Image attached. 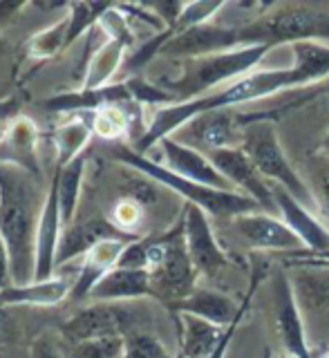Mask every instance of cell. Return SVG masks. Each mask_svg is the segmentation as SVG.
<instances>
[{"label": "cell", "instance_id": "6da1fadb", "mask_svg": "<svg viewBox=\"0 0 329 358\" xmlns=\"http://www.w3.org/2000/svg\"><path fill=\"white\" fill-rule=\"evenodd\" d=\"M291 52H293L291 67H282V70H258L200 99L155 108L148 121V128H146L144 137L132 150L146 155L153 145L173 137L179 128H184L188 121L204 115V112L229 110L233 106L248 103V101H260L271 94L285 92V90L318 83L329 76V45L296 43L291 45Z\"/></svg>", "mask_w": 329, "mask_h": 358}, {"label": "cell", "instance_id": "7a4b0ae2", "mask_svg": "<svg viewBox=\"0 0 329 358\" xmlns=\"http://www.w3.org/2000/svg\"><path fill=\"white\" fill-rule=\"evenodd\" d=\"M45 199L48 188L41 175L0 162V235L9 251L14 285L34 282L36 231Z\"/></svg>", "mask_w": 329, "mask_h": 358}, {"label": "cell", "instance_id": "3957f363", "mask_svg": "<svg viewBox=\"0 0 329 358\" xmlns=\"http://www.w3.org/2000/svg\"><path fill=\"white\" fill-rule=\"evenodd\" d=\"M231 52L255 45H296L323 43L329 45V5L280 3L271 5L260 18L229 27Z\"/></svg>", "mask_w": 329, "mask_h": 358}, {"label": "cell", "instance_id": "277c9868", "mask_svg": "<svg viewBox=\"0 0 329 358\" xmlns=\"http://www.w3.org/2000/svg\"><path fill=\"white\" fill-rule=\"evenodd\" d=\"M112 155L117 157L119 162L130 166L132 171H137L153 179L155 184H162L170 190H175L177 195L186 199V204H195L202 210H206L209 215L215 217H242L248 213H258L262 210L255 199L246 197L240 190H218V188H209L195 182H188V179L175 175L173 171H168L166 166L157 164L148 159L146 155H139L137 150L128 148V145L121 143H112Z\"/></svg>", "mask_w": 329, "mask_h": 358}, {"label": "cell", "instance_id": "5b68a950", "mask_svg": "<svg viewBox=\"0 0 329 358\" xmlns=\"http://www.w3.org/2000/svg\"><path fill=\"white\" fill-rule=\"evenodd\" d=\"M271 50L274 48H269V45H255V48H242L184 61L181 74L177 78L164 81L162 87L175 96L177 103L200 99L237 81V78L251 74L253 67L262 63V59Z\"/></svg>", "mask_w": 329, "mask_h": 358}, {"label": "cell", "instance_id": "8992f818", "mask_svg": "<svg viewBox=\"0 0 329 358\" xmlns=\"http://www.w3.org/2000/svg\"><path fill=\"white\" fill-rule=\"evenodd\" d=\"M148 273L153 282V298L175 305L195 291V266H192L186 240L184 222L168 231L164 238L148 242Z\"/></svg>", "mask_w": 329, "mask_h": 358}, {"label": "cell", "instance_id": "52a82bcc", "mask_svg": "<svg viewBox=\"0 0 329 358\" xmlns=\"http://www.w3.org/2000/svg\"><path fill=\"white\" fill-rule=\"evenodd\" d=\"M242 150L251 157V162L255 164L260 175L269 184L285 188L293 199H298L309 210L316 208V197L312 195L309 186L302 182V177L289 164L287 155L278 141V132L274 128V123L260 119H251V123H246V128L242 132Z\"/></svg>", "mask_w": 329, "mask_h": 358}, {"label": "cell", "instance_id": "ba28073f", "mask_svg": "<svg viewBox=\"0 0 329 358\" xmlns=\"http://www.w3.org/2000/svg\"><path fill=\"white\" fill-rule=\"evenodd\" d=\"M61 329L74 347L108 336H126L137 331V309L132 302H92L76 311Z\"/></svg>", "mask_w": 329, "mask_h": 358}, {"label": "cell", "instance_id": "9c48e42d", "mask_svg": "<svg viewBox=\"0 0 329 358\" xmlns=\"http://www.w3.org/2000/svg\"><path fill=\"white\" fill-rule=\"evenodd\" d=\"M206 157L211 159V164L226 177V182H229L235 190L244 193L246 197L255 199L265 213L278 210L271 184L260 175L255 164L251 162V157H248L242 148L213 150Z\"/></svg>", "mask_w": 329, "mask_h": 358}, {"label": "cell", "instance_id": "30bf717a", "mask_svg": "<svg viewBox=\"0 0 329 358\" xmlns=\"http://www.w3.org/2000/svg\"><path fill=\"white\" fill-rule=\"evenodd\" d=\"M184 240L186 251L197 275L204 278H218L226 268V253L215 240V233L211 229L209 213L202 210L195 204L184 206Z\"/></svg>", "mask_w": 329, "mask_h": 358}, {"label": "cell", "instance_id": "8fae6325", "mask_svg": "<svg viewBox=\"0 0 329 358\" xmlns=\"http://www.w3.org/2000/svg\"><path fill=\"white\" fill-rule=\"evenodd\" d=\"M244 128L246 126H237V119L229 110H213L188 121L184 128H179L173 134V139L200 152L206 150L209 155L222 148H237Z\"/></svg>", "mask_w": 329, "mask_h": 358}, {"label": "cell", "instance_id": "7c38bea8", "mask_svg": "<svg viewBox=\"0 0 329 358\" xmlns=\"http://www.w3.org/2000/svg\"><path fill=\"white\" fill-rule=\"evenodd\" d=\"M260 280H262V275L258 273L251 280V287H248L246 296L242 298L240 305H235L229 296H224V294H220V291H215V289L197 287L190 296L175 302V305H170V309H173L175 313H190V316L202 318V320L213 322V324H218V327L226 329L229 324H233L237 318H240L242 313H246L248 305H251V298L255 294V289L260 285Z\"/></svg>", "mask_w": 329, "mask_h": 358}, {"label": "cell", "instance_id": "4fadbf2b", "mask_svg": "<svg viewBox=\"0 0 329 358\" xmlns=\"http://www.w3.org/2000/svg\"><path fill=\"white\" fill-rule=\"evenodd\" d=\"M274 305L278 334L287 354L293 358H314L307 345V331H304L296 291H293L291 278L285 271H278V275L274 278Z\"/></svg>", "mask_w": 329, "mask_h": 358}, {"label": "cell", "instance_id": "5bb4252c", "mask_svg": "<svg viewBox=\"0 0 329 358\" xmlns=\"http://www.w3.org/2000/svg\"><path fill=\"white\" fill-rule=\"evenodd\" d=\"M160 148L164 152L166 168L173 171L175 175L188 179V182H195L209 188H218V190H235L226 177L211 164L206 152H200L195 148H190L186 143H179L173 137H168L160 141Z\"/></svg>", "mask_w": 329, "mask_h": 358}, {"label": "cell", "instance_id": "9a60e30c", "mask_svg": "<svg viewBox=\"0 0 329 358\" xmlns=\"http://www.w3.org/2000/svg\"><path fill=\"white\" fill-rule=\"evenodd\" d=\"M61 235H63V222H61L59 188H56V173H54L36 231V273H34V282H45V280L54 278Z\"/></svg>", "mask_w": 329, "mask_h": 358}, {"label": "cell", "instance_id": "2e32d148", "mask_svg": "<svg viewBox=\"0 0 329 358\" xmlns=\"http://www.w3.org/2000/svg\"><path fill=\"white\" fill-rule=\"evenodd\" d=\"M235 231L260 251H300L304 249L298 235L285 222L269 215L265 210L248 213V215L233 220Z\"/></svg>", "mask_w": 329, "mask_h": 358}, {"label": "cell", "instance_id": "e0dca14e", "mask_svg": "<svg viewBox=\"0 0 329 358\" xmlns=\"http://www.w3.org/2000/svg\"><path fill=\"white\" fill-rule=\"evenodd\" d=\"M130 242H134V238H106V240H101L94 249H90L74 266V271L78 275H76V285L70 298L76 302L88 300L99 280L108 275L112 268H117L121 255L126 253Z\"/></svg>", "mask_w": 329, "mask_h": 358}, {"label": "cell", "instance_id": "ac0fdd59", "mask_svg": "<svg viewBox=\"0 0 329 358\" xmlns=\"http://www.w3.org/2000/svg\"><path fill=\"white\" fill-rule=\"evenodd\" d=\"M271 190H274V199L282 222L298 235L302 246H307L314 253H329V231L312 215V210L302 206L298 199H293L285 188L271 184Z\"/></svg>", "mask_w": 329, "mask_h": 358}, {"label": "cell", "instance_id": "d6986e66", "mask_svg": "<svg viewBox=\"0 0 329 358\" xmlns=\"http://www.w3.org/2000/svg\"><path fill=\"white\" fill-rule=\"evenodd\" d=\"M76 271H61L45 282H29V285H11L0 289V307L7 305H36V307H52L59 305L65 298L72 296L76 285Z\"/></svg>", "mask_w": 329, "mask_h": 358}, {"label": "cell", "instance_id": "ffe728a7", "mask_svg": "<svg viewBox=\"0 0 329 358\" xmlns=\"http://www.w3.org/2000/svg\"><path fill=\"white\" fill-rule=\"evenodd\" d=\"M0 162L14 164L41 175L38 166V130L34 121L27 117H14L7 126L5 134L0 139Z\"/></svg>", "mask_w": 329, "mask_h": 358}, {"label": "cell", "instance_id": "44dd1931", "mask_svg": "<svg viewBox=\"0 0 329 358\" xmlns=\"http://www.w3.org/2000/svg\"><path fill=\"white\" fill-rule=\"evenodd\" d=\"M153 298L150 273L144 268H112L92 289L88 302H134Z\"/></svg>", "mask_w": 329, "mask_h": 358}, {"label": "cell", "instance_id": "7402d4cb", "mask_svg": "<svg viewBox=\"0 0 329 358\" xmlns=\"http://www.w3.org/2000/svg\"><path fill=\"white\" fill-rule=\"evenodd\" d=\"M106 238H128V235L119 233L115 227H110V224L99 222V220L74 222L70 229H63L59 255H56V268L78 262L90 249H94V246Z\"/></svg>", "mask_w": 329, "mask_h": 358}, {"label": "cell", "instance_id": "603a6c76", "mask_svg": "<svg viewBox=\"0 0 329 358\" xmlns=\"http://www.w3.org/2000/svg\"><path fill=\"white\" fill-rule=\"evenodd\" d=\"M177 318L181 327L179 354L184 358H211L215 350L220 347L226 329L202 318L190 316V313H177Z\"/></svg>", "mask_w": 329, "mask_h": 358}, {"label": "cell", "instance_id": "cb8c5ba5", "mask_svg": "<svg viewBox=\"0 0 329 358\" xmlns=\"http://www.w3.org/2000/svg\"><path fill=\"white\" fill-rule=\"evenodd\" d=\"M128 50L130 48L126 43L108 38L92 56H90L88 72H85V78L78 90H101V87L110 85L112 76L117 74L123 59H126Z\"/></svg>", "mask_w": 329, "mask_h": 358}, {"label": "cell", "instance_id": "d4e9b609", "mask_svg": "<svg viewBox=\"0 0 329 358\" xmlns=\"http://www.w3.org/2000/svg\"><path fill=\"white\" fill-rule=\"evenodd\" d=\"M85 159L88 157L81 155L67 166L56 168V188H59V206H61L63 229H70L76 222V208H78V199H81V188H83Z\"/></svg>", "mask_w": 329, "mask_h": 358}, {"label": "cell", "instance_id": "484cf974", "mask_svg": "<svg viewBox=\"0 0 329 358\" xmlns=\"http://www.w3.org/2000/svg\"><path fill=\"white\" fill-rule=\"evenodd\" d=\"M92 126L81 119L65 121L54 130V148H56V166L63 168L76 157L85 155V148L92 141Z\"/></svg>", "mask_w": 329, "mask_h": 358}, {"label": "cell", "instance_id": "4316f807", "mask_svg": "<svg viewBox=\"0 0 329 358\" xmlns=\"http://www.w3.org/2000/svg\"><path fill=\"white\" fill-rule=\"evenodd\" d=\"M70 25H72V18H70V5H67V9L52 22V25L43 27L29 38L27 52L31 59L48 61V59H54L61 50H65L67 36H70Z\"/></svg>", "mask_w": 329, "mask_h": 358}, {"label": "cell", "instance_id": "83f0119b", "mask_svg": "<svg viewBox=\"0 0 329 358\" xmlns=\"http://www.w3.org/2000/svg\"><path fill=\"white\" fill-rule=\"evenodd\" d=\"M293 291H296L298 305L304 302L312 311L329 313V271H312V268H300L291 280Z\"/></svg>", "mask_w": 329, "mask_h": 358}, {"label": "cell", "instance_id": "f1b7e54d", "mask_svg": "<svg viewBox=\"0 0 329 358\" xmlns=\"http://www.w3.org/2000/svg\"><path fill=\"white\" fill-rule=\"evenodd\" d=\"M126 106L128 103H121V106L110 103V106H104L97 112H92V121H90V126H92V132L99 139L117 143V139H121L123 134L128 132L130 115H128Z\"/></svg>", "mask_w": 329, "mask_h": 358}, {"label": "cell", "instance_id": "f546056e", "mask_svg": "<svg viewBox=\"0 0 329 358\" xmlns=\"http://www.w3.org/2000/svg\"><path fill=\"white\" fill-rule=\"evenodd\" d=\"M123 358H175L166 345L148 331H130L123 336Z\"/></svg>", "mask_w": 329, "mask_h": 358}, {"label": "cell", "instance_id": "4dcf8cb0", "mask_svg": "<svg viewBox=\"0 0 329 358\" xmlns=\"http://www.w3.org/2000/svg\"><path fill=\"white\" fill-rule=\"evenodd\" d=\"M144 204H139L137 199L132 197H121L119 201H115V206L110 210V220L112 227H115L119 233L128 235V238H134L144 222Z\"/></svg>", "mask_w": 329, "mask_h": 358}, {"label": "cell", "instance_id": "1f68e13d", "mask_svg": "<svg viewBox=\"0 0 329 358\" xmlns=\"http://www.w3.org/2000/svg\"><path fill=\"white\" fill-rule=\"evenodd\" d=\"M74 358H123V336H108L76 345Z\"/></svg>", "mask_w": 329, "mask_h": 358}, {"label": "cell", "instance_id": "d6a6232c", "mask_svg": "<svg viewBox=\"0 0 329 358\" xmlns=\"http://www.w3.org/2000/svg\"><path fill=\"white\" fill-rule=\"evenodd\" d=\"M31 358H65L59 343L52 336H41V338L31 345Z\"/></svg>", "mask_w": 329, "mask_h": 358}, {"label": "cell", "instance_id": "836d02e7", "mask_svg": "<svg viewBox=\"0 0 329 358\" xmlns=\"http://www.w3.org/2000/svg\"><path fill=\"white\" fill-rule=\"evenodd\" d=\"M25 7H29V5L27 3H0V34L14 25L16 16Z\"/></svg>", "mask_w": 329, "mask_h": 358}, {"label": "cell", "instance_id": "e575fe53", "mask_svg": "<svg viewBox=\"0 0 329 358\" xmlns=\"http://www.w3.org/2000/svg\"><path fill=\"white\" fill-rule=\"evenodd\" d=\"M14 285L11 280V260H9V251H7V244L0 235V289H7Z\"/></svg>", "mask_w": 329, "mask_h": 358}, {"label": "cell", "instance_id": "d590c367", "mask_svg": "<svg viewBox=\"0 0 329 358\" xmlns=\"http://www.w3.org/2000/svg\"><path fill=\"white\" fill-rule=\"evenodd\" d=\"M242 318H244V313H242V316L237 318L233 324H229V327H226V331H224V336H222V343H220V347L215 350V354H213L211 358H226V352H229V345H231V341H233V336H235L237 327H240Z\"/></svg>", "mask_w": 329, "mask_h": 358}, {"label": "cell", "instance_id": "8d00e7d4", "mask_svg": "<svg viewBox=\"0 0 329 358\" xmlns=\"http://www.w3.org/2000/svg\"><path fill=\"white\" fill-rule=\"evenodd\" d=\"M321 152L329 157V132L325 134V137H323V141H321Z\"/></svg>", "mask_w": 329, "mask_h": 358}, {"label": "cell", "instance_id": "74e56055", "mask_svg": "<svg viewBox=\"0 0 329 358\" xmlns=\"http://www.w3.org/2000/svg\"><path fill=\"white\" fill-rule=\"evenodd\" d=\"M325 193H327V197H329V173L325 175Z\"/></svg>", "mask_w": 329, "mask_h": 358}, {"label": "cell", "instance_id": "f35d334b", "mask_svg": "<svg viewBox=\"0 0 329 358\" xmlns=\"http://www.w3.org/2000/svg\"><path fill=\"white\" fill-rule=\"evenodd\" d=\"M276 358H293V356H289V354H287V356H276Z\"/></svg>", "mask_w": 329, "mask_h": 358}, {"label": "cell", "instance_id": "ab89813d", "mask_svg": "<svg viewBox=\"0 0 329 358\" xmlns=\"http://www.w3.org/2000/svg\"><path fill=\"white\" fill-rule=\"evenodd\" d=\"M175 358H184V356H181V354H179V352H177V356H175Z\"/></svg>", "mask_w": 329, "mask_h": 358}, {"label": "cell", "instance_id": "60d3db41", "mask_svg": "<svg viewBox=\"0 0 329 358\" xmlns=\"http://www.w3.org/2000/svg\"><path fill=\"white\" fill-rule=\"evenodd\" d=\"M321 358H329V354H325V356H321Z\"/></svg>", "mask_w": 329, "mask_h": 358}]
</instances>
